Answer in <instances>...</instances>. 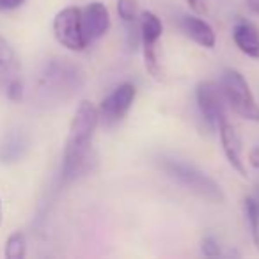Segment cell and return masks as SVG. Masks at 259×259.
<instances>
[{"label": "cell", "mask_w": 259, "mask_h": 259, "mask_svg": "<svg viewBox=\"0 0 259 259\" xmlns=\"http://www.w3.org/2000/svg\"><path fill=\"white\" fill-rule=\"evenodd\" d=\"M100 122L98 107L91 101H82L69 126V135L62 155V180L71 181L83 172L89 162L91 142Z\"/></svg>", "instance_id": "6da1fadb"}, {"label": "cell", "mask_w": 259, "mask_h": 259, "mask_svg": "<svg viewBox=\"0 0 259 259\" xmlns=\"http://www.w3.org/2000/svg\"><path fill=\"white\" fill-rule=\"evenodd\" d=\"M83 83V75L66 59H52L37 76V94L45 103H64L76 94Z\"/></svg>", "instance_id": "7a4b0ae2"}, {"label": "cell", "mask_w": 259, "mask_h": 259, "mask_svg": "<svg viewBox=\"0 0 259 259\" xmlns=\"http://www.w3.org/2000/svg\"><path fill=\"white\" fill-rule=\"evenodd\" d=\"M160 167L169 174L172 180H176L180 185H183L185 188H188L190 192H194L195 195L206 199L211 202H222L224 194L222 188L219 187L215 180L204 174L202 170H199L195 165L187 163L183 160L176 158H162Z\"/></svg>", "instance_id": "3957f363"}, {"label": "cell", "mask_w": 259, "mask_h": 259, "mask_svg": "<svg viewBox=\"0 0 259 259\" xmlns=\"http://www.w3.org/2000/svg\"><path fill=\"white\" fill-rule=\"evenodd\" d=\"M220 89L226 98V103L241 119L259 122V105L255 103L254 94H252L247 80L243 78L240 71L226 69L222 73V80H220Z\"/></svg>", "instance_id": "277c9868"}, {"label": "cell", "mask_w": 259, "mask_h": 259, "mask_svg": "<svg viewBox=\"0 0 259 259\" xmlns=\"http://www.w3.org/2000/svg\"><path fill=\"white\" fill-rule=\"evenodd\" d=\"M54 36L64 48L82 52L87 47L82 30V9L64 8L54 18Z\"/></svg>", "instance_id": "5b68a950"}, {"label": "cell", "mask_w": 259, "mask_h": 259, "mask_svg": "<svg viewBox=\"0 0 259 259\" xmlns=\"http://www.w3.org/2000/svg\"><path fill=\"white\" fill-rule=\"evenodd\" d=\"M195 98L202 117L211 128H219L224 121H227L226 98L220 85L215 82H201L195 89Z\"/></svg>", "instance_id": "8992f818"}, {"label": "cell", "mask_w": 259, "mask_h": 259, "mask_svg": "<svg viewBox=\"0 0 259 259\" xmlns=\"http://www.w3.org/2000/svg\"><path fill=\"white\" fill-rule=\"evenodd\" d=\"M137 96V89L134 83H121L117 85L98 107V114H100V121L107 126H112L119 122L126 115V112L132 108Z\"/></svg>", "instance_id": "52a82bcc"}, {"label": "cell", "mask_w": 259, "mask_h": 259, "mask_svg": "<svg viewBox=\"0 0 259 259\" xmlns=\"http://www.w3.org/2000/svg\"><path fill=\"white\" fill-rule=\"evenodd\" d=\"M139 30H141V41L144 48V62L148 71L153 76H158L160 68L156 61V43L162 37L163 27L160 18L151 11H142L139 18Z\"/></svg>", "instance_id": "ba28073f"}, {"label": "cell", "mask_w": 259, "mask_h": 259, "mask_svg": "<svg viewBox=\"0 0 259 259\" xmlns=\"http://www.w3.org/2000/svg\"><path fill=\"white\" fill-rule=\"evenodd\" d=\"M108 29H110V15L105 4L91 2L82 9V30L87 45L103 37Z\"/></svg>", "instance_id": "9c48e42d"}, {"label": "cell", "mask_w": 259, "mask_h": 259, "mask_svg": "<svg viewBox=\"0 0 259 259\" xmlns=\"http://www.w3.org/2000/svg\"><path fill=\"white\" fill-rule=\"evenodd\" d=\"M219 135L220 142H222L224 155H226L229 165L236 170L240 176H247V169H245V160H243V144H241V137L236 132L229 121H224L219 126Z\"/></svg>", "instance_id": "30bf717a"}, {"label": "cell", "mask_w": 259, "mask_h": 259, "mask_svg": "<svg viewBox=\"0 0 259 259\" xmlns=\"http://www.w3.org/2000/svg\"><path fill=\"white\" fill-rule=\"evenodd\" d=\"M180 25L181 30L190 37L192 41L199 45L202 48H213L217 43V36H215V30L211 29L206 20L199 18V16L194 15H183L180 20Z\"/></svg>", "instance_id": "8fae6325"}, {"label": "cell", "mask_w": 259, "mask_h": 259, "mask_svg": "<svg viewBox=\"0 0 259 259\" xmlns=\"http://www.w3.org/2000/svg\"><path fill=\"white\" fill-rule=\"evenodd\" d=\"M233 39L238 50L252 59H259V30L250 22L240 20L233 27Z\"/></svg>", "instance_id": "7c38bea8"}, {"label": "cell", "mask_w": 259, "mask_h": 259, "mask_svg": "<svg viewBox=\"0 0 259 259\" xmlns=\"http://www.w3.org/2000/svg\"><path fill=\"white\" fill-rule=\"evenodd\" d=\"M18 73V59L6 37L0 36V82L8 83Z\"/></svg>", "instance_id": "4fadbf2b"}, {"label": "cell", "mask_w": 259, "mask_h": 259, "mask_svg": "<svg viewBox=\"0 0 259 259\" xmlns=\"http://www.w3.org/2000/svg\"><path fill=\"white\" fill-rule=\"evenodd\" d=\"M245 217L248 220V227H250V236L254 241L255 248L259 250V201L254 197H247L243 202Z\"/></svg>", "instance_id": "5bb4252c"}, {"label": "cell", "mask_w": 259, "mask_h": 259, "mask_svg": "<svg viewBox=\"0 0 259 259\" xmlns=\"http://www.w3.org/2000/svg\"><path fill=\"white\" fill-rule=\"evenodd\" d=\"M25 254H27L25 234L20 233V231L9 234L8 241H6V257L8 259H23Z\"/></svg>", "instance_id": "9a60e30c"}, {"label": "cell", "mask_w": 259, "mask_h": 259, "mask_svg": "<svg viewBox=\"0 0 259 259\" xmlns=\"http://www.w3.org/2000/svg\"><path fill=\"white\" fill-rule=\"evenodd\" d=\"M25 151V142H23L22 137L18 135H13L9 137V141L2 146V151H0V156L4 158V162H13V160L20 158Z\"/></svg>", "instance_id": "2e32d148"}, {"label": "cell", "mask_w": 259, "mask_h": 259, "mask_svg": "<svg viewBox=\"0 0 259 259\" xmlns=\"http://www.w3.org/2000/svg\"><path fill=\"white\" fill-rule=\"evenodd\" d=\"M119 18L124 23H135L139 20V9L135 0H117Z\"/></svg>", "instance_id": "e0dca14e"}, {"label": "cell", "mask_w": 259, "mask_h": 259, "mask_svg": "<svg viewBox=\"0 0 259 259\" xmlns=\"http://www.w3.org/2000/svg\"><path fill=\"white\" fill-rule=\"evenodd\" d=\"M201 250H202V254L208 255V257H217V255L222 254V250H220V243L215 236H204L202 238Z\"/></svg>", "instance_id": "ac0fdd59"}, {"label": "cell", "mask_w": 259, "mask_h": 259, "mask_svg": "<svg viewBox=\"0 0 259 259\" xmlns=\"http://www.w3.org/2000/svg\"><path fill=\"white\" fill-rule=\"evenodd\" d=\"M6 94H8V98L11 101H22L23 100V83L20 78H11L8 82V89H6Z\"/></svg>", "instance_id": "d6986e66"}, {"label": "cell", "mask_w": 259, "mask_h": 259, "mask_svg": "<svg viewBox=\"0 0 259 259\" xmlns=\"http://www.w3.org/2000/svg\"><path fill=\"white\" fill-rule=\"evenodd\" d=\"M190 9L195 15H208V6H206V0H187Z\"/></svg>", "instance_id": "ffe728a7"}, {"label": "cell", "mask_w": 259, "mask_h": 259, "mask_svg": "<svg viewBox=\"0 0 259 259\" xmlns=\"http://www.w3.org/2000/svg\"><path fill=\"white\" fill-rule=\"evenodd\" d=\"M25 2L27 0H0V11H13Z\"/></svg>", "instance_id": "44dd1931"}, {"label": "cell", "mask_w": 259, "mask_h": 259, "mask_svg": "<svg viewBox=\"0 0 259 259\" xmlns=\"http://www.w3.org/2000/svg\"><path fill=\"white\" fill-rule=\"evenodd\" d=\"M248 158H250L252 167H255V169H259V146H257V148L252 149L250 155H248Z\"/></svg>", "instance_id": "7402d4cb"}, {"label": "cell", "mask_w": 259, "mask_h": 259, "mask_svg": "<svg viewBox=\"0 0 259 259\" xmlns=\"http://www.w3.org/2000/svg\"><path fill=\"white\" fill-rule=\"evenodd\" d=\"M247 6H248V9H250L252 13L259 15V0H247Z\"/></svg>", "instance_id": "603a6c76"}, {"label": "cell", "mask_w": 259, "mask_h": 259, "mask_svg": "<svg viewBox=\"0 0 259 259\" xmlns=\"http://www.w3.org/2000/svg\"><path fill=\"white\" fill-rule=\"evenodd\" d=\"M2 220H4V211H2V201H0V226H2Z\"/></svg>", "instance_id": "cb8c5ba5"}]
</instances>
